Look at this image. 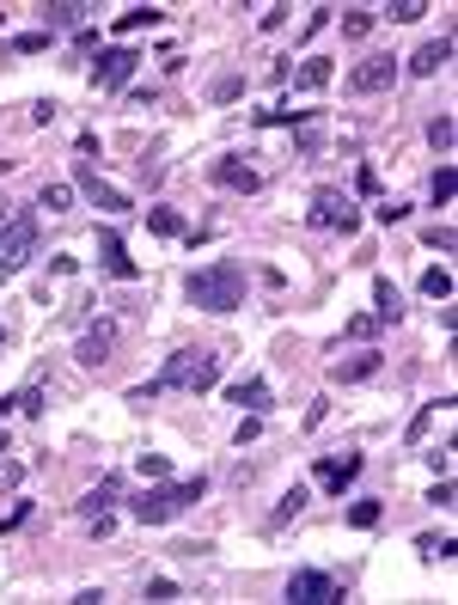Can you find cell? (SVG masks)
<instances>
[{"label":"cell","mask_w":458,"mask_h":605,"mask_svg":"<svg viewBox=\"0 0 458 605\" xmlns=\"http://www.w3.org/2000/svg\"><path fill=\"white\" fill-rule=\"evenodd\" d=\"M183 300L202 306V312H233V306H245V263L220 257V263L190 269V276H183Z\"/></svg>","instance_id":"obj_1"},{"label":"cell","mask_w":458,"mask_h":605,"mask_svg":"<svg viewBox=\"0 0 458 605\" xmlns=\"http://www.w3.org/2000/svg\"><path fill=\"white\" fill-rule=\"evenodd\" d=\"M202 495H208V477H165V484L141 489L135 502H129V514L141 526H165V520H178L190 502H202Z\"/></svg>","instance_id":"obj_2"},{"label":"cell","mask_w":458,"mask_h":605,"mask_svg":"<svg viewBox=\"0 0 458 605\" xmlns=\"http://www.w3.org/2000/svg\"><path fill=\"white\" fill-rule=\"evenodd\" d=\"M153 385H160V391H190V398H202V391L220 385V355L214 349H178V355H165Z\"/></svg>","instance_id":"obj_3"},{"label":"cell","mask_w":458,"mask_h":605,"mask_svg":"<svg viewBox=\"0 0 458 605\" xmlns=\"http://www.w3.org/2000/svg\"><path fill=\"white\" fill-rule=\"evenodd\" d=\"M306 221L318 226V233H342V239H355V233H360V208H355V196H342L337 183H324V190H312Z\"/></svg>","instance_id":"obj_4"},{"label":"cell","mask_w":458,"mask_h":605,"mask_svg":"<svg viewBox=\"0 0 458 605\" xmlns=\"http://www.w3.org/2000/svg\"><path fill=\"white\" fill-rule=\"evenodd\" d=\"M31 257H37V214H31V208H13L6 226H0V269L19 276Z\"/></svg>","instance_id":"obj_5"},{"label":"cell","mask_w":458,"mask_h":605,"mask_svg":"<svg viewBox=\"0 0 458 605\" xmlns=\"http://www.w3.org/2000/svg\"><path fill=\"white\" fill-rule=\"evenodd\" d=\"M287 600L294 605H337L342 581L330 575V568H294V575H287Z\"/></svg>","instance_id":"obj_6"},{"label":"cell","mask_w":458,"mask_h":605,"mask_svg":"<svg viewBox=\"0 0 458 605\" xmlns=\"http://www.w3.org/2000/svg\"><path fill=\"white\" fill-rule=\"evenodd\" d=\"M208 178L220 183V190H239V196H257L263 190V172L245 153H220V160H208Z\"/></svg>","instance_id":"obj_7"},{"label":"cell","mask_w":458,"mask_h":605,"mask_svg":"<svg viewBox=\"0 0 458 605\" xmlns=\"http://www.w3.org/2000/svg\"><path fill=\"white\" fill-rule=\"evenodd\" d=\"M74 190H80V196L92 202V208H104V214H129V208H135V202L122 196L117 183H104L99 172H92V160H80V165H74Z\"/></svg>","instance_id":"obj_8"},{"label":"cell","mask_w":458,"mask_h":605,"mask_svg":"<svg viewBox=\"0 0 458 605\" xmlns=\"http://www.w3.org/2000/svg\"><path fill=\"white\" fill-rule=\"evenodd\" d=\"M117 337H122L117 318H92L80 330V343H74V361H80V367H104L110 355H117Z\"/></svg>","instance_id":"obj_9"},{"label":"cell","mask_w":458,"mask_h":605,"mask_svg":"<svg viewBox=\"0 0 458 605\" xmlns=\"http://www.w3.org/2000/svg\"><path fill=\"white\" fill-rule=\"evenodd\" d=\"M398 68L403 61L385 56V49H379V56H360L355 68H349V92H360V99H367V92H385V86L398 80Z\"/></svg>","instance_id":"obj_10"},{"label":"cell","mask_w":458,"mask_h":605,"mask_svg":"<svg viewBox=\"0 0 458 605\" xmlns=\"http://www.w3.org/2000/svg\"><path fill=\"white\" fill-rule=\"evenodd\" d=\"M99 269L110 282H141V263L129 257V245H122L117 226H99Z\"/></svg>","instance_id":"obj_11"},{"label":"cell","mask_w":458,"mask_h":605,"mask_svg":"<svg viewBox=\"0 0 458 605\" xmlns=\"http://www.w3.org/2000/svg\"><path fill=\"white\" fill-rule=\"evenodd\" d=\"M135 68H141V56L135 49H99V61H92V86H99V92H117V86H129L135 80Z\"/></svg>","instance_id":"obj_12"},{"label":"cell","mask_w":458,"mask_h":605,"mask_svg":"<svg viewBox=\"0 0 458 605\" xmlns=\"http://www.w3.org/2000/svg\"><path fill=\"white\" fill-rule=\"evenodd\" d=\"M379 367H385L379 349H355V355H337V361H330V380L337 385H367V380H379Z\"/></svg>","instance_id":"obj_13"},{"label":"cell","mask_w":458,"mask_h":605,"mask_svg":"<svg viewBox=\"0 0 458 605\" xmlns=\"http://www.w3.org/2000/svg\"><path fill=\"white\" fill-rule=\"evenodd\" d=\"M360 471H367V459H360V453H342V459H318V484L330 489V495H342V489L355 484Z\"/></svg>","instance_id":"obj_14"},{"label":"cell","mask_w":458,"mask_h":605,"mask_svg":"<svg viewBox=\"0 0 458 605\" xmlns=\"http://www.w3.org/2000/svg\"><path fill=\"white\" fill-rule=\"evenodd\" d=\"M86 13H92L86 0H49V6H43V31H49V37H56V31H80Z\"/></svg>","instance_id":"obj_15"},{"label":"cell","mask_w":458,"mask_h":605,"mask_svg":"<svg viewBox=\"0 0 458 605\" xmlns=\"http://www.w3.org/2000/svg\"><path fill=\"white\" fill-rule=\"evenodd\" d=\"M446 61H453V37L440 31V37H428L416 56H410V74H422V80H428V74H440V68H446Z\"/></svg>","instance_id":"obj_16"},{"label":"cell","mask_w":458,"mask_h":605,"mask_svg":"<svg viewBox=\"0 0 458 605\" xmlns=\"http://www.w3.org/2000/svg\"><path fill=\"white\" fill-rule=\"evenodd\" d=\"M287 80H294L299 92H324V86L337 80V61H330V56H306V61H299V74H287Z\"/></svg>","instance_id":"obj_17"},{"label":"cell","mask_w":458,"mask_h":605,"mask_svg":"<svg viewBox=\"0 0 458 605\" xmlns=\"http://www.w3.org/2000/svg\"><path fill=\"white\" fill-rule=\"evenodd\" d=\"M233 403H239L245 416H263V410H269V380H257V373H245V380L233 385Z\"/></svg>","instance_id":"obj_18"},{"label":"cell","mask_w":458,"mask_h":605,"mask_svg":"<svg viewBox=\"0 0 458 605\" xmlns=\"http://www.w3.org/2000/svg\"><path fill=\"white\" fill-rule=\"evenodd\" d=\"M373 318L379 324H398L403 318V294L391 287V276H373Z\"/></svg>","instance_id":"obj_19"},{"label":"cell","mask_w":458,"mask_h":605,"mask_svg":"<svg viewBox=\"0 0 458 605\" xmlns=\"http://www.w3.org/2000/svg\"><path fill=\"white\" fill-rule=\"evenodd\" d=\"M122 495V477H104L99 489H92V495H80V520H92V514H104V507L117 502Z\"/></svg>","instance_id":"obj_20"},{"label":"cell","mask_w":458,"mask_h":605,"mask_svg":"<svg viewBox=\"0 0 458 605\" xmlns=\"http://www.w3.org/2000/svg\"><path fill=\"white\" fill-rule=\"evenodd\" d=\"M160 19H165L160 6H129V13L117 19V37H135V31H153Z\"/></svg>","instance_id":"obj_21"},{"label":"cell","mask_w":458,"mask_h":605,"mask_svg":"<svg viewBox=\"0 0 458 605\" xmlns=\"http://www.w3.org/2000/svg\"><path fill=\"white\" fill-rule=\"evenodd\" d=\"M147 226H153L160 239H190V226H183L178 208H147Z\"/></svg>","instance_id":"obj_22"},{"label":"cell","mask_w":458,"mask_h":605,"mask_svg":"<svg viewBox=\"0 0 458 605\" xmlns=\"http://www.w3.org/2000/svg\"><path fill=\"white\" fill-rule=\"evenodd\" d=\"M416 550H422V563H453V557H458V545L446 538V532H422Z\"/></svg>","instance_id":"obj_23"},{"label":"cell","mask_w":458,"mask_h":605,"mask_svg":"<svg viewBox=\"0 0 458 605\" xmlns=\"http://www.w3.org/2000/svg\"><path fill=\"white\" fill-rule=\"evenodd\" d=\"M6 410H19V416H37V410H43V385L31 380V385H19L13 398H0V416H6Z\"/></svg>","instance_id":"obj_24"},{"label":"cell","mask_w":458,"mask_h":605,"mask_svg":"<svg viewBox=\"0 0 458 605\" xmlns=\"http://www.w3.org/2000/svg\"><path fill=\"white\" fill-rule=\"evenodd\" d=\"M306 502H312V489H306V484H294V489H287V495H281V507H276V514H269V532H281V526L294 520V514H299V507H306Z\"/></svg>","instance_id":"obj_25"},{"label":"cell","mask_w":458,"mask_h":605,"mask_svg":"<svg viewBox=\"0 0 458 605\" xmlns=\"http://www.w3.org/2000/svg\"><path fill=\"white\" fill-rule=\"evenodd\" d=\"M440 410H453V398H434V403H422V410H416V422H410V434H403V441H410V446H422V434L434 428V416H440Z\"/></svg>","instance_id":"obj_26"},{"label":"cell","mask_w":458,"mask_h":605,"mask_svg":"<svg viewBox=\"0 0 458 605\" xmlns=\"http://www.w3.org/2000/svg\"><path fill=\"white\" fill-rule=\"evenodd\" d=\"M37 208H49V214H68V208H74V183H43V190H37Z\"/></svg>","instance_id":"obj_27"},{"label":"cell","mask_w":458,"mask_h":605,"mask_svg":"<svg viewBox=\"0 0 458 605\" xmlns=\"http://www.w3.org/2000/svg\"><path fill=\"white\" fill-rule=\"evenodd\" d=\"M453 190H458V172H453V165H440L434 178H428V196H434V208H446V202H453Z\"/></svg>","instance_id":"obj_28"},{"label":"cell","mask_w":458,"mask_h":605,"mask_svg":"<svg viewBox=\"0 0 458 605\" xmlns=\"http://www.w3.org/2000/svg\"><path fill=\"white\" fill-rule=\"evenodd\" d=\"M422 294L428 300H453V269H422Z\"/></svg>","instance_id":"obj_29"},{"label":"cell","mask_w":458,"mask_h":605,"mask_svg":"<svg viewBox=\"0 0 458 605\" xmlns=\"http://www.w3.org/2000/svg\"><path fill=\"white\" fill-rule=\"evenodd\" d=\"M379 514H385V507H379L373 495H360V502L349 507V526H355V532H373V526H379Z\"/></svg>","instance_id":"obj_30"},{"label":"cell","mask_w":458,"mask_h":605,"mask_svg":"<svg viewBox=\"0 0 458 605\" xmlns=\"http://www.w3.org/2000/svg\"><path fill=\"white\" fill-rule=\"evenodd\" d=\"M208 99H214V104H233V99H245V74H220V80L208 86Z\"/></svg>","instance_id":"obj_31"},{"label":"cell","mask_w":458,"mask_h":605,"mask_svg":"<svg viewBox=\"0 0 458 605\" xmlns=\"http://www.w3.org/2000/svg\"><path fill=\"white\" fill-rule=\"evenodd\" d=\"M367 31H373V13H367V6H349V13H342V37H367Z\"/></svg>","instance_id":"obj_32"},{"label":"cell","mask_w":458,"mask_h":605,"mask_svg":"<svg viewBox=\"0 0 458 605\" xmlns=\"http://www.w3.org/2000/svg\"><path fill=\"white\" fill-rule=\"evenodd\" d=\"M428 147H434V153H453V117H446V110L428 122Z\"/></svg>","instance_id":"obj_33"},{"label":"cell","mask_w":458,"mask_h":605,"mask_svg":"<svg viewBox=\"0 0 458 605\" xmlns=\"http://www.w3.org/2000/svg\"><path fill=\"white\" fill-rule=\"evenodd\" d=\"M422 245H428V251H453L458 245V233L446 221H434V226H422Z\"/></svg>","instance_id":"obj_34"},{"label":"cell","mask_w":458,"mask_h":605,"mask_svg":"<svg viewBox=\"0 0 458 605\" xmlns=\"http://www.w3.org/2000/svg\"><path fill=\"white\" fill-rule=\"evenodd\" d=\"M141 477H147V484H165V477H172V459H165V453H141Z\"/></svg>","instance_id":"obj_35"},{"label":"cell","mask_w":458,"mask_h":605,"mask_svg":"<svg viewBox=\"0 0 458 605\" xmlns=\"http://www.w3.org/2000/svg\"><path fill=\"white\" fill-rule=\"evenodd\" d=\"M342 337H349V343H373V337H379V318H373V312H360V318H349V330H342Z\"/></svg>","instance_id":"obj_36"},{"label":"cell","mask_w":458,"mask_h":605,"mask_svg":"<svg viewBox=\"0 0 458 605\" xmlns=\"http://www.w3.org/2000/svg\"><path fill=\"white\" fill-rule=\"evenodd\" d=\"M13 49H19V56H43V49H49V31H25V37H13Z\"/></svg>","instance_id":"obj_37"},{"label":"cell","mask_w":458,"mask_h":605,"mask_svg":"<svg viewBox=\"0 0 458 605\" xmlns=\"http://www.w3.org/2000/svg\"><path fill=\"white\" fill-rule=\"evenodd\" d=\"M373 214H379V221H385V226H398V221H403V214H410V202H398V196H385V202H379V208H373Z\"/></svg>","instance_id":"obj_38"},{"label":"cell","mask_w":458,"mask_h":605,"mask_svg":"<svg viewBox=\"0 0 458 605\" xmlns=\"http://www.w3.org/2000/svg\"><path fill=\"white\" fill-rule=\"evenodd\" d=\"M183 587L172 581V575H153V581H147V600H178Z\"/></svg>","instance_id":"obj_39"},{"label":"cell","mask_w":458,"mask_h":605,"mask_svg":"<svg viewBox=\"0 0 458 605\" xmlns=\"http://www.w3.org/2000/svg\"><path fill=\"white\" fill-rule=\"evenodd\" d=\"M25 484V464L19 459H0V489H19Z\"/></svg>","instance_id":"obj_40"},{"label":"cell","mask_w":458,"mask_h":605,"mask_svg":"<svg viewBox=\"0 0 458 605\" xmlns=\"http://www.w3.org/2000/svg\"><path fill=\"white\" fill-rule=\"evenodd\" d=\"M422 13H428V6H422V0H398V6H391V19H398V25H416Z\"/></svg>","instance_id":"obj_41"},{"label":"cell","mask_w":458,"mask_h":605,"mask_svg":"<svg viewBox=\"0 0 458 605\" xmlns=\"http://www.w3.org/2000/svg\"><path fill=\"white\" fill-rule=\"evenodd\" d=\"M92 49H99V31L80 25V31H74V56H92Z\"/></svg>","instance_id":"obj_42"},{"label":"cell","mask_w":458,"mask_h":605,"mask_svg":"<svg viewBox=\"0 0 458 605\" xmlns=\"http://www.w3.org/2000/svg\"><path fill=\"white\" fill-rule=\"evenodd\" d=\"M355 190H360V196H379V172H373V165H360V172H355Z\"/></svg>","instance_id":"obj_43"},{"label":"cell","mask_w":458,"mask_h":605,"mask_svg":"<svg viewBox=\"0 0 458 605\" xmlns=\"http://www.w3.org/2000/svg\"><path fill=\"white\" fill-rule=\"evenodd\" d=\"M74 269H80V257H68V251H56V257H49V276H74Z\"/></svg>","instance_id":"obj_44"},{"label":"cell","mask_w":458,"mask_h":605,"mask_svg":"<svg viewBox=\"0 0 458 605\" xmlns=\"http://www.w3.org/2000/svg\"><path fill=\"white\" fill-rule=\"evenodd\" d=\"M428 464H434V477H446V471H453V446H434V453H428Z\"/></svg>","instance_id":"obj_45"},{"label":"cell","mask_w":458,"mask_h":605,"mask_svg":"<svg viewBox=\"0 0 458 605\" xmlns=\"http://www.w3.org/2000/svg\"><path fill=\"white\" fill-rule=\"evenodd\" d=\"M25 520H31V502H19V507H13V514H6V520H0V532H19Z\"/></svg>","instance_id":"obj_46"},{"label":"cell","mask_w":458,"mask_h":605,"mask_svg":"<svg viewBox=\"0 0 458 605\" xmlns=\"http://www.w3.org/2000/svg\"><path fill=\"white\" fill-rule=\"evenodd\" d=\"M318 147H324V141H318V129H312V122H306V129H299V153H306V160H312V153H318Z\"/></svg>","instance_id":"obj_47"},{"label":"cell","mask_w":458,"mask_h":605,"mask_svg":"<svg viewBox=\"0 0 458 605\" xmlns=\"http://www.w3.org/2000/svg\"><path fill=\"white\" fill-rule=\"evenodd\" d=\"M287 25V6H263V31H281Z\"/></svg>","instance_id":"obj_48"},{"label":"cell","mask_w":458,"mask_h":605,"mask_svg":"<svg viewBox=\"0 0 458 605\" xmlns=\"http://www.w3.org/2000/svg\"><path fill=\"white\" fill-rule=\"evenodd\" d=\"M324 25H330V6H312V19H306V37H318Z\"/></svg>","instance_id":"obj_49"},{"label":"cell","mask_w":458,"mask_h":605,"mask_svg":"<svg viewBox=\"0 0 458 605\" xmlns=\"http://www.w3.org/2000/svg\"><path fill=\"white\" fill-rule=\"evenodd\" d=\"M428 502H434V507H453V484H446V477H440V484L428 489Z\"/></svg>","instance_id":"obj_50"},{"label":"cell","mask_w":458,"mask_h":605,"mask_svg":"<svg viewBox=\"0 0 458 605\" xmlns=\"http://www.w3.org/2000/svg\"><path fill=\"white\" fill-rule=\"evenodd\" d=\"M257 434H263V416H245V422H239V446L257 441Z\"/></svg>","instance_id":"obj_51"},{"label":"cell","mask_w":458,"mask_h":605,"mask_svg":"<svg viewBox=\"0 0 458 605\" xmlns=\"http://www.w3.org/2000/svg\"><path fill=\"white\" fill-rule=\"evenodd\" d=\"M0 349H6V324H0Z\"/></svg>","instance_id":"obj_52"}]
</instances>
